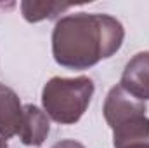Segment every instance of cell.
<instances>
[{
	"mask_svg": "<svg viewBox=\"0 0 149 148\" xmlns=\"http://www.w3.org/2000/svg\"><path fill=\"white\" fill-rule=\"evenodd\" d=\"M130 148H149V141L148 143H141V145H134V147H130Z\"/></svg>",
	"mask_w": 149,
	"mask_h": 148,
	"instance_id": "9",
	"label": "cell"
},
{
	"mask_svg": "<svg viewBox=\"0 0 149 148\" xmlns=\"http://www.w3.org/2000/svg\"><path fill=\"white\" fill-rule=\"evenodd\" d=\"M0 148H9V145H7V141H5L3 138H0Z\"/></svg>",
	"mask_w": 149,
	"mask_h": 148,
	"instance_id": "10",
	"label": "cell"
},
{
	"mask_svg": "<svg viewBox=\"0 0 149 148\" xmlns=\"http://www.w3.org/2000/svg\"><path fill=\"white\" fill-rule=\"evenodd\" d=\"M123 38V25L109 14H70L54 26L52 56L63 68L88 70L118 52Z\"/></svg>",
	"mask_w": 149,
	"mask_h": 148,
	"instance_id": "1",
	"label": "cell"
},
{
	"mask_svg": "<svg viewBox=\"0 0 149 148\" xmlns=\"http://www.w3.org/2000/svg\"><path fill=\"white\" fill-rule=\"evenodd\" d=\"M120 85L135 99H149V51L137 52L127 65Z\"/></svg>",
	"mask_w": 149,
	"mask_h": 148,
	"instance_id": "4",
	"label": "cell"
},
{
	"mask_svg": "<svg viewBox=\"0 0 149 148\" xmlns=\"http://www.w3.org/2000/svg\"><path fill=\"white\" fill-rule=\"evenodd\" d=\"M52 148H85V147H83L81 143L74 141V140H63V141L56 143Z\"/></svg>",
	"mask_w": 149,
	"mask_h": 148,
	"instance_id": "8",
	"label": "cell"
},
{
	"mask_svg": "<svg viewBox=\"0 0 149 148\" xmlns=\"http://www.w3.org/2000/svg\"><path fill=\"white\" fill-rule=\"evenodd\" d=\"M146 103L130 96L121 85H114L104 99L102 113L113 131L114 148H130L148 143L149 117Z\"/></svg>",
	"mask_w": 149,
	"mask_h": 148,
	"instance_id": "2",
	"label": "cell"
},
{
	"mask_svg": "<svg viewBox=\"0 0 149 148\" xmlns=\"http://www.w3.org/2000/svg\"><path fill=\"white\" fill-rule=\"evenodd\" d=\"M94 96V82L88 77H52L42 89V105L49 118L57 124H76L87 111Z\"/></svg>",
	"mask_w": 149,
	"mask_h": 148,
	"instance_id": "3",
	"label": "cell"
},
{
	"mask_svg": "<svg viewBox=\"0 0 149 148\" xmlns=\"http://www.w3.org/2000/svg\"><path fill=\"white\" fill-rule=\"evenodd\" d=\"M49 131H50V120L47 113L35 105H24L21 131L17 134L21 141L26 147H40L47 140Z\"/></svg>",
	"mask_w": 149,
	"mask_h": 148,
	"instance_id": "6",
	"label": "cell"
},
{
	"mask_svg": "<svg viewBox=\"0 0 149 148\" xmlns=\"http://www.w3.org/2000/svg\"><path fill=\"white\" fill-rule=\"evenodd\" d=\"M71 7H73V4H63V2H31V0L21 2V12L28 23L52 19L57 14H61Z\"/></svg>",
	"mask_w": 149,
	"mask_h": 148,
	"instance_id": "7",
	"label": "cell"
},
{
	"mask_svg": "<svg viewBox=\"0 0 149 148\" xmlns=\"http://www.w3.org/2000/svg\"><path fill=\"white\" fill-rule=\"evenodd\" d=\"M24 106L19 96L7 85L0 84V138L7 140L17 136L21 131Z\"/></svg>",
	"mask_w": 149,
	"mask_h": 148,
	"instance_id": "5",
	"label": "cell"
}]
</instances>
